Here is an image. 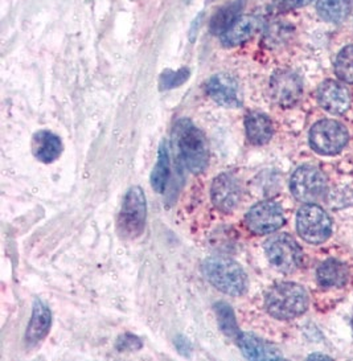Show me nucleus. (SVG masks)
I'll return each instance as SVG.
<instances>
[{
  "mask_svg": "<svg viewBox=\"0 0 353 361\" xmlns=\"http://www.w3.org/2000/svg\"><path fill=\"white\" fill-rule=\"evenodd\" d=\"M290 188L297 200L310 204L323 197L327 190V181L321 171L312 166H303L294 172Z\"/></svg>",
  "mask_w": 353,
  "mask_h": 361,
  "instance_id": "8",
  "label": "nucleus"
},
{
  "mask_svg": "<svg viewBox=\"0 0 353 361\" xmlns=\"http://www.w3.org/2000/svg\"><path fill=\"white\" fill-rule=\"evenodd\" d=\"M353 0H319L318 12L328 23H342L352 11Z\"/></svg>",
  "mask_w": 353,
  "mask_h": 361,
  "instance_id": "21",
  "label": "nucleus"
},
{
  "mask_svg": "<svg viewBox=\"0 0 353 361\" xmlns=\"http://www.w3.org/2000/svg\"><path fill=\"white\" fill-rule=\"evenodd\" d=\"M335 72L344 82L353 84V45L345 47L339 54L335 64Z\"/></svg>",
  "mask_w": 353,
  "mask_h": 361,
  "instance_id": "23",
  "label": "nucleus"
},
{
  "mask_svg": "<svg viewBox=\"0 0 353 361\" xmlns=\"http://www.w3.org/2000/svg\"><path fill=\"white\" fill-rule=\"evenodd\" d=\"M170 178V154L167 149L166 142H163L158 151V163L151 175V184L154 190L159 193H163Z\"/></svg>",
  "mask_w": 353,
  "mask_h": 361,
  "instance_id": "22",
  "label": "nucleus"
},
{
  "mask_svg": "<svg viewBox=\"0 0 353 361\" xmlns=\"http://www.w3.org/2000/svg\"><path fill=\"white\" fill-rule=\"evenodd\" d=\"M311 1H314V0H280L278 8L282 11H290V10L304 7V6L310 4Z\"/></svg>",
  "mask_w": 353,
  "mask_h": 361,
  "instance_id": "27",
  "label": "nucleus"
},
{
  "mask_svg": "<svg viewBox=\"0 0 353 361\" xmlns=\"http://www.w3.org/2000/svg\"><path fill=\"white\" fill-rule=\"evenodd\" d=\"M206 93L221 106H241V99L238 96V84L230 75H213L206 84Z\"/></svg>",
  "mask_w": 353,
  "mask_h": 361,
  "instance_id": "13",
  "label": "nucleus"
},
{
  "mask_svg": "<svg viewBox=\"0 0 353 361\" xmlns=\"http://www.w3.org/2000/svg\"><path fill=\"white\" fill-rule=\"evenodd\" d=\"M268 261L283 273L295 271L302 264V249L289 234H277L265 244Z\"/></svg>",
  "mask_w": 353,
  "mask_h": 361,
  "instance_id": "7",
  "label": "nucleus"
},
{
  "mask_svg": "<svg viewBox=\"0 0 353 361\" xmlns=\"http://www.w3.org/2000/svg\"><path fill=\"white\" fill-rule=\"evenodd\" d=\"M247 224L253 233H273L285 224L283 209L273 200L258 202L247 213Z\"/></svg>",
  "mask_w": 353,
  "mask_h": 361,
  "instance_id": "9",
  "label": "nucleus"
},
{
  "mask_svg": "<svg viewBox=\"0 0 353 361\" xmlns=\"http://www.w3.org/2000/svg\"><path fill=\"white\" fill-rule=\"evenodd\" d=\"M302 89L299 75L290 71H279L271 77L270 92L279 106H294L299 101Z\"/></svg>",
  "mask_w": 353,
  "mask_h": 361,
  "instance_id": "10",
  "label": "nucleus"
},
{
  "mask_svg": "<svg viewBox=\"0 0 353 361\" xmlns=\"http://www.w3.org/2000/svg\"><path fill=\"white\" fill-rule=\"evenodd\" d=\"M35 157L44 163H52L63 152V142L54 133L39 131L32 139Z\"/></svg>",
  "mask_w": 353,
  "mask_h": 361,
  "instance_id": "15",
  "label": "nucleus"
},
{
  "mask_svg": "<svg viewBox=\"0 0 353 361\" xmlns=\"http://www.w3.org/2000/svg\"><path fill=\"white\" fill-rule=\"evenodd\" d=\"M190 77L188 69H180V71H167L161 75V89H173L178 86L182 85Z\"/></svg>",
  "mask_w": 353,
  "mask_h": 361,
  "instance_id": "25",
  "label": "nucleus"
},
{
  "mask_svg": "<svg viewBox=\"0 0 353 361\" xmlns=\"http://www.w3.org/2000/svg\"><path fill=\"white\" fill-rule=\"evenodd\" d=\"M247 139L253 145H265L273 137V123L270 118L262 113H252L245 121Z\"/></svg>",
  "mask_w": 353,
  "mask_h": 361,
  "instance_id": "19",
  "label": "nucleus"
},
{
  "mask_svg": "<svg viewBox=\"0 0 353 361\" xmlns=\"http://www.w3.org/2000/svg\"><path fill=\"white\" fill-rule=\"evenodd\" d=\"M245 6V0H235L214 13L211 20V32L213 35H224L240 18V13Z\"/></svg>",
  "mask_w": 353,
  "mask_h": 361,
  "instance_id": "20",
  "label": "nucleus"
},
{
  "mask_svg": "<svg viewBox=\"0 0 353 361\" xmlns=\"http://www.w3.org/2000/svg\"><path fill=\"white\" fill-rule=\"evenodd\" d=\"M352 326H353V319H352Z\"/></svg>",
  "mask_w": 353,
  "mask_h": 361,
  "instance_id": "28",
  "label": "nucleus"
},
{
  "mask_svg": "<svg viewBox=\"0 0 353 361\" xmlns=\"http://www.w3.org/2000/svg\"><path fill=\"white\" fill-rule=\"evenodd\" d=\"M262 25L264 22L258 16H240L235 24L221 36V42L225 47H235L245 43L262 30Z\"/></svg>",
  "mask_w": 353,
  "mask_h": 361,
  "instance_id": "14",
  "label": "nucleus"
},
{
  "mask_svg": "<svg viewBox=\"0 0 353 361\" xmlns=\"http://www.w3.org/2000/svg\"><path fill=\"white\" fill-rule=\"evenodd\" d=\"M321 106L332 114H344L352 102L349 90L336 81H326L318 90Z\"/></svg>",
  "mask_w": 353,
  "mask_h": 361,
  "instance_id": "12",
  "label": "nucleus"
},
{
  "mask_svg": "<svg viewBox=\"0 0 353 361\" xmlns=\"http://www.w3.org/2000/svg\"><path fill=\"white\" fill-rule=\"evenodd\" d=\"M216 314H217L221 329L224 331L225 334L230 338H235V340L238 339L241 332L237 329L235 314H233L232 308L229 307L228 305H225V303H218L216 306Z\"/></svg>",
  "mask_w": 353,
  "mask_h": 361,
  "instance_id": "24",
  "label": "nucleus"
},
{
  "mask_svg": "<svg viewBox=\"0 0 353 361\" xmlns=\"http://www.w3.org/2000/svg\"><path fill=\"white\" fill-rule=\"evenodd\" d=\"M52 324V315L49 308L43 302L36 300L33 306L32 318L27 329V341L30 344L39 343L47 336Z\"/></svg>",
  "mask_w": 353,
  "mask_h": 361,
  "instance_id": "17",
  "label": "nucleus"
},
{
  "mask_svg": "<svg viewBox=\"0 0 353 361\" xmlns=\"http://www.w3.org/2000/svg\"><path fill=\"white\" fill-rule=\"evenodd\" d=\"M237 343L242 353L250 360H273V359H280L278 350L268 343L258 339L253 335L241 334L237 339Z\"/></svg>",
  "mask_w": 353,
  "mask_h": 361,
  "instance_id": "16",
  "label": "nucleus"
},
{
  "mask_svg": "<svg viewBox=\"0 0 353 361\" xmlns=\"http://www.w3.org/2000/svg\"><path fill=\"white\" fill-rule=\"evenodd\" d=\"M211 197L214 205L223 212H232L241 199L238 181L230 173H223L214 179L211 188Z\"/></svg>",
  "mask_w": 353,
  "mask_h": 361,
  "instance_id": "11",
  "label": "nucleus"
},
{
  "mask_svg": "<svg viewBox=\"0 0 353 361\" xmlns=\"http://www.w3.org/2000/svg\"><path fill=\"white\" fill-rule=\"evenodd\" d=\"M309 303L310 298L307 291L292 282H283L273 287L265 300L268 314L280 320L300 317L307 311Z\"/></svg>",
  "mask_w": 353,
  "mask_h": 361,
  "instance_id": "2",
  "label": "nucleus"
},
{
  "mask_svg": "<svg viewBox=\"0 0 353 361\" xmlns=\"http://www.w3.org/2000/svg\"><path fill=\"white\" fill-rule=\"evenodd\" d=\"M173 145L178 158L193 172L200 173L208 164V146L203 133L190 119H180L173 126Z\"/></svg>",
  "mask_w": 353,
  "mask_h": 361,
  "instance_id": "1",
  "label": "nucleus"
},
{
  "mask_svg": "<svg viewBox=\"0 0 353 361\" xmlns=\"http://www.w3.org/2000/svg\"><path fill=\"white\" fill-rule=\"evenodd\" d=\"M347 143L348 131L337 121L324 119L311 128V147L321 155H336Z\"/></svg>",
  "mask_w": 353,
  "mask_h": 361,
  "instance_id": "6",
  "label": "nucleus"
},
{
  "mask_svg": "<svg viewBox=\"0 0 353 361\" xmlns=\"http://www.w3.org/2000/svg\"><path fill=\"white\" fill-rule=\"evenodd\" d=\"M297 231L309 244L326 243L332 234L331 217L319 205L306 204L297 216Z\"/></svg>",
  "mask_w": 353,
  "mask_h": 361,
  "instance_id": "5",
  "label": "nucleus"
},
{
  "mask_svg": "<svg viewBox=\"0 0 353 361\" xmlns=\"http://www.w3.org/2000/svg\"><path fill=\"white\" fill-rule=\"evenodd\" d=\"M203 273L205 278L217 290L229 295H241L247 291V273L235 261L214 257L204 262Z\"/></svg>",
  "mask_w": 353,
  "mask_h": 361,
  "instance_id": "3",
  "label": "nucleus"
},
{
  "mask_svg": "<svg viewBox=\"0 0 353 361\" xmlns=\"http://www.w3.org/2000/svg\"><path fill=\"white\" fill-rule=\"evenodd\" d=\"M348 267L337 259L324 261L318 271L316 278L321 287H342L348 281Z\"/></svg>",
  "mask_w": 353,
  "mask_h": 361,
  "instance_id": "18",
  "label": "nucleus"
},
{
  "mask_svg": "<svg viewBox=\"0 0 353 361\" xmlns=\"http://www.w3.org/2000/svg\"><path fill=\"white\" fill-rule=\"evenodd\" d=\"M147 217V204L144 192L140 187H131L122 204L118 217V232L126 238L132 240L143 233Z\"/></svg>",
  "mask_w": 353,
  "mask_h": 361,
  "instance_id": "4",
  "label": "nucleus"
},
{
  "mask_svg": "<svg viewBox=\"0 0 353 361\" xmlns=\"http://www.w3.org/2000/svg\"><path fill=\"white\" fill-rule=\"evenodd\" d=\"M140 339L132 336V335H125L123 338L119 339V343H118V348L120 350H134L140 348Z\"/></svg>",
  "mask_w": 353,
  "mask_h": 361,
  "instance_id": "26",
  "label": "nucleus"
}]
</instances>
